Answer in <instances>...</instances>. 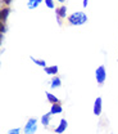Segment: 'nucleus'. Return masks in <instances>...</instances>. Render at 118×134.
<instances>
[{
    "label": "nucleus",
    "instance_id": "f257e3e1",
    "mask_svg": "<svg viewBox=\"0 0 118 134\" xmlns=\"http://www.w3.org/2000/svg\"><path fill=\"white\" fill-rule=\"evenodd\" d=\"M68 22L73 26H81L87 22V16L84 12H74L68 17Z\"/></svg>",
    "mask_w": 118,
    "mask_h": 134
},
{
    "label": "nucleus",
    "instance_id": "f03ea898",
    "mask_svg": "<svg viewBox=\"0 0 118 134\" xmlns=\"http://www.w3.org/2000/svg\"><path fill=\"white\" fill-rule=\"evenodd\" d=\"M23 130H24V134H35L36 130H37V120L34 119V117L28 119V121L26 122Z\"/></svg>",
    "mask_w": 118,
    "mask_h": 134
},
{
    "label": "nucleus",
    "instance_id": "7ed1b4c3",
    "mask_svg": "<svg viewBox=\"0 0 118 134\" xmlns=\"http://www.w3.org/2000/svg\"><path fill=\"white\" fill-rule=\"evenodd\" d=\"M95 77H96V81L99 85L104 84L105 79H107V71H105V67L104 66H99L95 71Z\"/></svg>",
    "mask_w": 118,
    "mask_h": 134
},
{
    "label": "nucleus",
    "instance_id": "20e7f679",
    "mask_svg": "<svg viewBox=\"0 0 118 134\" xmlns=\"http://www.w3.org/2000/svg\"><path fill=\"white\" fill-rule=\"evenodd\" d=\"M67 126H68L67 120H66V119H62V120L59 121V125L55 128V133H58V134L64 133V132H66V129H67Z\"/></svg>",
    "mask_w": 118,
    "mask_h": 134
},
{
    "label": "nucleus",
    "instance_id": "39448f33",
    "mask_svg": "<svg viewBox=\"0 0 118 134\" xmlns=\"http://www.w3.org/2000/svg\"><path fill=\"white\" fill-rule=\"evenodd\" d=\"M55 13H57L59 21H60L62 18H66V16H67V7H66V5H62V7H59V8H55Z\"/></svg>",
    "mask_w": 118,
    "mask_h": 134
},
{
    "label": "nucleus",
    "instance_id": "423d86ee",
    "mask_svg": "<svg viewBox=\"0 0 118 134\" xmlns=\"http://www.w3.org/2000/svg\"><path fill=\"white\" fill-rule=\"evenodd\" d=\"M101 103H103V100H101L100 97H98L96 99H95V103H94V115H96V116H99L101 114Z\"/></svg>",
    "mask_w": 118,
    "mask_h": 134
},
{
    "label": "nucleus",
    "instance_id": "0eeeda50",
    "mask_svg": "<svg viewBox=\"0 0 118 134\" xmlns=\"http://www.w3.org/2000/svg\"><path fill=\"white\" fill-rule=\"evenodd\" d=\"M51 115H58V114H62L63 112V107L60 106V103H53L50 108Z\"/></svg>",
    "mask_w": 118,
    "mask_h": 134
},
{
    "label": "nucleus",
    "instance_id": "6e6552de",
    "mask_svg": "<svg viewBox=\"0 0 118 134\" xmlns=\"http://www.w3.org/2000/svg\"><path fill=\"white\" fill-rule=\"evenodd\" d=\"M45 74L46 75H50V76H55L57 74H58V66H46L45 68Z\"/></svg>",
    "mask_w": 118,
    "mask_h": 134
},
{
    "label": "nucleus",
    "instance_id": "1a4fd4ad",
    "mask_svg": "<svg viewBox=\"0 0 118 134\" xmlns=\"http://www.w3.org/2000/svg\"><path fill=\"white\" fill-rule=\"evenodd\" d=\"M50 116H51V112L45 114V115H42V116H41V124H42L45 128H48V126H49V124H50Z\"/></svg>",
    "mask_w": 118,
    "mask_h": 134
},
{
    "label": "nucleus",
    "instance_id": "9d476101",
    "mask_svg": "<svg viewBox=\"0 0 118 134\" xmlns=\"http://www.w3.org/2000/svg\"><path fill=\"white\" fill-rule=\"evenodd\" d=\"M8 16H9V9L8 8H3L0 10V21H1V23H4L7 21Z\"/></svg>",
    "mask_w": 118,
    "mask_h": 134
},
{
    "label": "nucleus",
    "instance_id": "9b49d317",
    "mask_svg": "<svg viewBox=\"0 0 118 134\" xmlns=\"http://www.w3.org/2000/svg\"><path fill=\"white\" fill-rule=\"evenodd\" d=\"M62 85V80L58 77V76H54L53 79H51L50 81V86L53 88V89H55V88H59Z\"/></svg>",
    "mask_w": 118,
    "mask_h": 134
},
{
    "label": "nucleus",
    "instance_id": "f8f14e48",
    "mask_svg": "<svg viewBox=\"0 0 118 134\" xmlns=\"http://www.w3.org/2000/svg\"><path fill=\"white\" fill-rule=\"evenodd\" d=\"M45 94H46V98H48V100L50 102L51 104H53V103H60V102H59V99H58V98H57L54 94H51L50 92H46Z\"/></svg>",
    "mask_w": 118,
    "mask_h": 134
},
{
    "label": "nucleus",
    "instance_id": "ddd939ff",
    "mask_svg": "<svg viewBox=\"0 0 118 134\" xmlns=\"http://www.w3.org/2000/svg\"><path fill=\"white\" fill-rule=\"evenodd\" d=\"M41 1H44V0H28L27 7H28L30 9H35V8H37V7H39V4H40Z\"/></svg>",
    "mask_w": 118,
    "mask_h": 134
},
{
    "label": "nucleus",
    "instance_id": "4468645a",
    "mask_svg": "<svg viewBox=\"0 0 118 134\" xmlns=\"http://www.w3.org/2000/svg\"><path fill=\"white\" fill-rule=\"evenodd\" d=\"M31 58V61L34 62V63H36L37 66H40V67H46V62L45 61H42V59H37V58H34V57H30Z\"/></svg>",
    "mask_w": 118,
    "mask_h": 134
},
{
    "label": "nucleus",
    "instance_id": "2eb2a0df",
    "mask_svg": "<svg viewBox=\"0 0 118 134\" xmlns=\"http://www.w3.org/2000/svg\"><path fill=\"white\" fill-rule=\"evenodd\" d=\"M45 4H46V7H48L49 9H54V8H55V4H54L53 0H45Z\"/></svg>",
    "mask_w": 118,
    "mask_h": 134
},
{
    "label": "nucleus",
    "instance_id": "dca6fc26",
    "mask_svg": "<svg viewBox=\"0 0 118 134\" xmlns=\"http://www.w3.org/2000/svg\"><path fill=\"white\" fill-rule=\"evenodd\" d=\"M8 134H19V128H16V129L9 130V133H8Z\"/></svg>",
    "mask_w": 118,
    "mask_h": 134
},
{
    "label": "nucleus",
    "instance_id": "f3484780",
    "mask_svg": "<svg viewBox=\"0 0 118 134\" xmlns=\"http://www.w3.org/2000/svg\"><path fill=\"white\" fill-rule=\"evenodd\" d=\"M5 32V27H4V23L0 25V34H4Z\"/></svg>",
    "mask_w": 118,
    "mask_h": 134
},
{
    "label": "nucleus",
    "instance_id": "a211bd4d",
    "mask_svg": "<svg viewBox=\"0 0 118 134\" xmlns=\"http://www.w3.org/2000/svg\"><path fill=\"white\" fill-rule=\"evenodd\" d=\"M87 4H89V0H84V3H82V5H84L85 8L87 7Z\"/></svg>",
    "mask_w": 118,
    "mask_h": 134
},
{
    "label": "nucleus",
    "instance_id": "6ab92c4d",
    "mask_svg": "<svg viewBox=\"0 0 118 134\" xmlns=\"http://www.w3.org/2000/svg\"><path fill=\"white\" fill-rule=\"evenodd\" d=\"M3 1H4V3L7 4V5H9V4L12 3V0H3Z\"/></svg>",
    "mask_w": 118,
    "mask_h": 134
},
{
    "label": "nucleus",
    "instance_id": "aec40b11",
    "mask_svg": "<svg viewBox=\"0 0 118 134\" xmlns=\"http://www.w3.org/2000/svg\"><path fill=\"white\" fill-rule=\"evenodd\" d=\"M58 1H59V3H64L66 0H58Z\"/></svg>",
    "mask_w": 118,
    "mask_h": 134
}]
</instances>
